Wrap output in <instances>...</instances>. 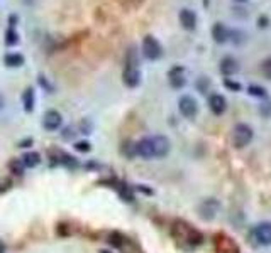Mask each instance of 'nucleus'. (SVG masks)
I'll list each match as a JSON object with an SVG mask.
<instances>
[{
	"label": "nucleus",
	"instance_id": "39448f33",
	"mask_svg": "<svg viewBox=\"0 0 271 253\" xmlns=\"http://www.w3.org/2000/svg\"><path fill=\"white\" fill-rule=\"evenodd\" d=\"M178 108H180V113L185 118H195L198 113L197 100L192 98V96H188V95L181 96L180 101H178Z\"/></svg>",
	"mask_w": 271,
	"mask_h": 253
},
{
	"label": "nucleus",
	"instance_id": "7ed1b4c3",
	"mask_svg": "<svg viewBox=\"0 0 271 253\" xmlns=\"http://www.w3.org/2000/svg\"><path fill=\"white\" fill-rule=\"evenodd\" d=\"M142 54L149 61H156L163 56V46L153 34L144 35L142 39Z\"/></svg>",
	"mask_w": 271,
	"mask_h": 253
},
{
	"label": "nucleus",
	"instance_id": "ddd939ff",
	"mask_svg": "<svg viewBox=\"0 0 271 253\" xmlns=\"http://www.w3.org/2000/svg\"><path fill=\"white\" fill-rule=\"evenodd\" d=\"M219 69H220V73H222L224 76H232V74H236L239 71L237 59L232 58V56H226V58L220 59Z\"/></svg>",
	"mask_w": 271,
	"mask_h": 253
},
{
	"label": "nucleus",
	"instance_id": "20e7f679",
	"mask_svg": "<svg viewBox=\"0 0 271 253\" xmlns=\"http://www.w3.org/2000/svg\"><path fill=\"white\" fill-rule=\"evenodd\" d=\"M252 128L249 125H246V123H237L236 127H234L232 130V144L234 147L237 149H242L246 147V145L251 144L252 140Z\"/></svg>",
	"mask_w": 271,
	"mask_h": 253
},
{
	"label": "nucleus",
	"instance_id": "aec40b11",
	"mask_svg": "<svg viewBox=\"0 0 271 253\" xmlns=\"http://www.w3.org/2000/svg\"><path fill=\"white\" fill-rule=\"evenodd\" d=\"M261 73L265 74V78L271 80V58L266 59V61L261 64Z\"/></svg>",
	"mask_w": 271,
	"mask_h": 253
},
{
	"label": "nucleus",
	"instance_id": "9d476101",
	"mask_svg": "<svg viewBox=\"0 0 271 253\" xmlns=\"http://www.w3.org/2000/svg\"><path fill=\"white\" fill-rule=\"evenodd\" d=\"M178 19H180V24L185 31H195V27H197V14L192 9H187V7L181 9Z\"/></svg>",
	"mask_w": 271,
	"mask_h": 253
},
{
	"label": "nucleus",
	"instance_id": "0eeeda50",
	"mask_svg": "<svg viewBox=\"0 0 271 253\" xmlns=\"http://www.w3.org/2000/svg\"><path fill=\"white\" fill-rule=\"evenodd\" d=\"M168 81L171 84V88L174 90H180L187 84V73H185L183 66H173L168 73Z\"/></svg>",
	"mask_w": 271,
	"mask_h": 253
},
{
	"label": "nucleus",
	"instance_id": "cd10ccee",
	"mask_svg": "<svg viewBox=\"0 0 271 253\" xmlns=\"http://www.w3.org/2000/svg\"><path fill=\"white\" fill-rule=\"evenodd\" d=\"M237 2H248V0H237Z\"/></svg>",
	"mask_w": 271,
	"mask_h": 253
},
{
	"label": "nucleus",
	"instance_id": "393cba45",
	"mask_svg": "<svg viewBox=\"0 0 271 253\" xmlns=\"http://www.w3.org/2000/svg\"><path fill=\"white\" fill-rule=\"evenodd\" d=\"M268 24H270V19H268L266 16H261V17L258 19V27H266Z\"/></svg>",
	"mask_w": 271,
	"mask_h": 253
},
{
	"label": "nucleus",
	"instance_id": "2eb2a0df",
	"mask_svg": "<svg viewBox=\"0 0 271 253\" xmlns=\"http://www.w3.org/2000/svg\"><path fill=\"white\" fill-rule=\"evenodd\" d=\"M3 63L9 67H19L24 64V56L19 54V52H9V54H5V58H3Z\"/></svg>",
	"mask_w": 271,
	"mask_h": 253
},
{
	"label": "nucleus",
	"instance_id": "6ab92c4d",
	"mask_svg": "<svg viewBox=\"0 0 271 253\" xmlns=\"http://www.w3.org/2000/svg\"><path fill=\"white\" fill-rule=\"evenodd\" d=\"M249 95L252 96H258V98H266V90L263 86H258V84H251V86L248 88Z\"/></svg>",
	"mask_w": 271,
	"mask_h": 253
},
{
	"label": "nucleus",
	"instance_id": "9b49d317",
	"mask_svg": "<svg viewBox=\"0 0 271 253\" xmlns=\"http://www.w3.org/2000/svg\"><path fill=\"white\" fill-rule=\"evenodd\" d=\"M212 37L217 44H224L231 39V29L222 22H215L212 27Z\"/></svg>",
	"mask_w": 271,
	"mask_h": 253
},
{
	"label": "nucleus",
	"instance_id": "f03ea898",
	"mask_svg": "<svg viewBox=\"0 0 271 253\" xmlns=\"http://www.w3.org/2000/svg\"><path fill=\"white\" fill-rule=\"evenodd\" d=\"M122 81L129 88H136L141 83V71H139V59L136 46H131L126 52V66H124Z\"/></svg>",
	"mask_w": 271,
	"mask_h": 253
},
{
	"label": "nucleus",
	"instance_id": "dca6fc26",
	"mask_svg": "<svg viewBox=\"0 0 271 253\" xmlns=\"http://www.w3.org/2000/svg\"><path fill=\"white\" fill-rule=\"evenodd\" d=\"M34 103H36L34 90H33V88H27V90L24 91V95H22V105H24V110L31 113V112H33V110H34Z\"/></svg>",
	"mask_w": 271,
	"mask_h": 253
},
{
	"label": "nucleus",
	"instance_id": "5701e85b",
	"mask_svg": "<svg viewBox=\"0 0 271 253\" xmlns=\"http://www.w3.org/2000/svg\"><path fill=\"white\" fill-rule=\"evenodd\" d=\"M259 113L265 117H270L271 115V101H266L265 105L259 106Z\"/></svg>",
	"mask_w": 271,
	"mask_h": 253
},
{
	"label": "nucleus",
	"instance_id": "f257e3e1",
	"mask_svg": "<svg viewBox=\"0 0 271 253\" xmlns=\"http://www.w3.org/2000/svg\"><path fill=\"white\" fill-rule=\"evenodd\" d=\"M170 152V140L163 135L141 138L134 144V154L142 159H159Z\"/></svg>",
	"mask_w": 271,
	"mask_h": 253
},
{
	"label": "nucleus",
	"instance_id": "412c9836",
	"mask_svg": "<svg viewBox=\"0 0 271 253\" xmlns=\"http://www.w3.org/2000/svg\"><path fill=\"white\" fill-rule=\"evenodd\" d=\"M210 86V81L207 80L205 76H200L198 78V90H200V93H205L207 91V88Z\"/></svg>",
	"mask_w": 271,
	"mask_h": 253
},
{
	"label": "nucleus",
	"instance_id": "f3484780",
	"mask_svg": "<svg viewBox=\"0 0 271 253\" xmlns=\"http://www.w3.org/2000/svg\"><path fill=\"white\" fill-rule=\"evenodd\" d=\"M20 159H22L24 166H26L27 169H33V167H36L41 162V155H39L38 152H26Z\"/></svg>",
	"mask_w": 271,
	"mask_h": 253
},
{
	"label": "nucleus",
	"instance_id": "4be33fe9",
	"mask_svg": "<svg viewBox=\"0 0 271 253\" xmlns=\"http://www.w3.org/2000/svg\"><path fill=\"white\" fill-rule=\"evenodd\" d=\"M75 149H77L78 152H88L90 151V144H88L87 140L77 142V144H75Z\"/></svg>",
	"mask_w": 271,
	"mask_h": 253
},
{
	"label": "nucleus",
	"instance_id": "6e6552de",
	"mask_svg": "<svg viewBox=\"0 0 271 253\" xmlns=\"http://www.w3.org/2000/svg\"><path fill=\"white\" fill-rule=\"evenodd\" d=\"M219 209H220L219 201L210 198V199H205V201L202 202L198 211H200V216L203 219H213L217 216V213H219Z\"/></svg>",
	"mask_w": 271,
	"mask_h": 253
},
{
	"label": "nucleus",
	"instance_id": "a878e982",
	"mask_svg": "<svg viewBox=\"0 0 271 253\" xmlns=\"http://www.w3.org/2000/svg\"><path fill=\"white\" fill-rule=\"evenodd\" d=\"M0 253H5V245L0 241Z\"/></svg>",
	"mask_w": 271,
	"mask_h": 253
},
{
	"label": "nucleus",
	"instance_id": "a211bd4d",
	"mask_svg": "<svg viewBox=\"0 0 271 253\" xmlns=\"http://www.w3.org/2000/svg\"><path fill=\"white\" fill-rule=\"evenodd\" d=\"M9 167H10V170L16 174V176H22L24 170H26V166H24L22 159H14L12 162L9 164Z\"/></svg>",
	"mask_w": 271,
	"mask_h": 253
},
{
	"label": "nucleus",
	"instance_id": "1a4fd4ad",
	"mask_svg": "<svg viewBox=\"0 0 271 253\" xmlns=\"http://www.w3.org/2000/svg\"><path fill=\"white\" fill-rule=\"evenodd\" d=\"M61 123H63V117L59 112H56V110H49V112L44 113L42 125H44L46 130H49V132L58 130V128L61 127Z\"/></svg>",
	"mask_w": 271,
	"mask_h": 253
},
{
	"label": "nucleus",
	"instance_id": "b1692460",
	"mask_svg": "<svg viewBox=\"0 0 271 253\" xmlns=\"http://www.w3.org/2000/svg\"><path fill=\"white\" fill-rule=\"evenodd\" d=\"M224 84H226V86L229 88V90H232V91H241V84L236 83V81H231L229 78H227L226 83H224Z\"/></svg>",
	"mask_w": 271,
	"mask_h": 253
},
{
	"label": "nucleus",
	"instance_id": "f8f14e48",
	"mask_svg": "<svg viewBox=\"0 0 271 253\" xmlns=\"http://www.w3.org/2000/svg\"><path fill=\"white\" fill-rule=\"evenodd\" d=\"M209 108L212 110L213 115H222V113L227 110V100L224 98L222 95H219V93L210 95V98H209Z\"/></svg>",
	"mask_w": 271,
	"mask_h": 253
},
{
	"label": "nucleus",
	"instance_id": "423d86ee",
	"mask_svg": "<svg viewBox=\"0 0 271 253\" xmlns=\"http://www.w3.org/2000/svg\"><path fill=\"white\" fill-rule=\"evenodd\" d=\"M252 238H254L256 243H259V245H265V247L271 245V223L268 221L259 223L258 226L254 228V231H252Z\"/></svg>",
	"mask_w": 271,
	"mask_h": 253
},
{
	"label": "nucleus",
	"instance_id": "bb28decb",
	"mask_svg": "<svg viewBox=\"0 0 271 253\" xmlns=\"http://www.w3.org/2000/svg\"><path fill=\"white\" fill-rule=\"evenodd\" d=\"M203 5H209V0H203Z\"/></svg>",
	"mask_w": 271,
	"mask_h": 253
},
{
	"label": "nucleus",
	"instance_id": "4468645a",
	"mask_svg": "<svg viewBox=\"0 0 271 253\" xmlns=\"http://www.w3.org/2000/svg\"><path fill=\"white\" fill-rule=\"evenodd\" d=\"M16 24H17V16H10L9 17V29L5 32V44L7 46H16L19 42V34L16 31Z\"/></svg>",
	"mask_w": 271,
	"mask_h": 253
}]
</instances>
